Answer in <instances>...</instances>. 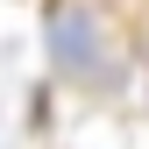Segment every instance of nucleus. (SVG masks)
Returning a JSON list of instances; mask_svg holds the SVG:
<instances>
[{"label": "nucleus", "mask_w": 149, "mask_h": 149, "mask_svg": "<svg viewBox=\"0 0 149 149\" xmlns=\"http://www.w3.org/2000/svg\"><path fill=\"white\" fill-rule=\"evenodd\" d=\"M43 50H50V71L71 78V85H85V92H114L121 85L114 36H107L92 0H50L43 7Z\"/></svg>", "instance_id": "nucleus-1"}, {"label": "nucleus", "mask_w": 149, "mask_h": 149, "mask_svg": "<svg viewBox=\"0 0 149 149\" xmlns=\"http://www.w3.org/2000/svg\"><path fill=\"white\" fill-rule=\"evenodd\" d=\"M142 64H149V29H142Z\"/></svg>", "instance_id": "nucleus-2"}]
</instances>
